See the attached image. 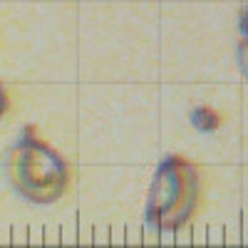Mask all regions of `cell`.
<instances>
[{"label": "cell", "instance_id": "cell-1", "mask_svg": "<svg viewBox=\"0 0 248 248\" xmlns=\"http://www.w3.org/2000/svg\"><path fill=\"white\" fill-rule=\"evenodd\" d=\"M5 176L20 199L47 206L67 191L70 167L28 124L5 154Z\"/></svg>", "mask_w": 248, "mask_h": 248}, {"label": "cell", "instance_id": "cell-2", "mask_svg": "<svg viewBox=\"0 0 248 248\" xmlns=\"http://www.w3.org/2000/svg\"><path fill=\"white\" fill-rule=\"evenodd\" d=\"M199 171L179 154H169L159 161L152 176L144 223L152 233H174L184 229L199 203Z\"/></svg>", "mask_w": 248, "mask_h": 248}, {"label": "cell", "instance_id": "cell-3", "mask_svg": "<svg viewBox=\"0 0 248 248\" xmlns=\"http://www.w3.org/2000/svg\"><path fill=\"white\" fill-rule=\"evenodd\" d=\"M189 119H191V124H194L199 132H206V134L218 129V124H221V117L211 107H194L191 114H189Z\"/></svg>", "mask_w": 248, "mask_h": 248}, {"label": "cell", "instance_id": "cell-4", "mask_svg": "<svg viewBox=\"0 0 248 248\" xmlns=\"http://www.w3.org/2000/svg\"><path fill=\"white\" fill-rule=\"evenodd\" d=\"M238 30H241L243 40H248V8L243 10V15H241V20H238Z\"/></svg>", "mask_w": 248, "mask_h": 248}, {"label": "cell", "instance_id": "cell-5", "mask_svg": "<svg viewBox=\"0 0 248 248\" xmlns=\"http://www.w3.org/2000/svg\"><path fill=\"white\" fill-rule=\"evenodd\" d=\"M5 112H8V94H5L3 85H0V117H3Z\"/></svg>", "mask_w": 248, "mask_h": 248}]
</instances>
